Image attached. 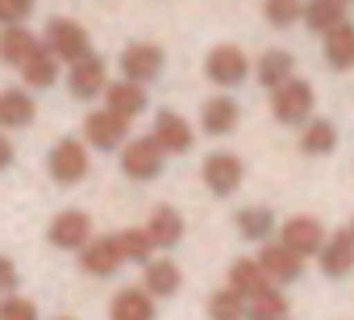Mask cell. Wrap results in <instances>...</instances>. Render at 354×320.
Here are the masks:
<instances>
[{
  "label": "cell",
  "mask_w": 354,
  "mask_h": 320,
  "mask_svg": "<svg viewBox=\"0 0 354 320\" xmlns=\"http://www.w3.org/2000/svg\"><path fill=\"white\" fill-rule=\"evenodd\" d=\"M46 171H50V179L55 183H84L88 179V171H92V158H88V141H80V137H63V141H55V150H50V158H46Z\"/></svg>",
  "instance_id": "6da1fadb"
},
{
  "label": "cell",
  "mask_w": 354,
  "mask_h": 320,
  "mask_svg": "<svg viewBox=\"0 0 354 320\" xmlns=\"http://www.w3.org/2000/svg\"><path fill=\"white\" fill-rule=\"evenodd\" d=\"M80 266L92 279H109L125 266V250H121V233H100L80 250Z\"/></svg>",
  "instance_id": "277c9868"
},
{
  "label": "cell",
  "mask_w": 354,
  "mask_h": 320,
  "mask_svg": "<svg viewBox=\"0 0 354 320\" xmlns=\"http://www.w3.org/2000/svg\"><path fill=\"white\" fill-rule=\"evenodd\" d=\"M317 262H321L325 279H346L354 270V237H350V229H337L333 237H325Z\"/></svg>",
  "instance_id": "5bb4252c"
},
{
  "label": "cell",
  "mask_w": 354,
  "mask_h": 320,
  "mask_svg": "<svg viewBox=\"0 0 354 320\" xmlns=\"http://www.w3.org/2000/svg\"><path fill=\"white\" fill-rule=\"evenodd\" d=\"M209 320H246V295H238L234 287L213 291L209 295Z\"/></svg>",
  "instance_id": "4dcf8cb0"
},
{
  "label": "cell",
  "mask_w": 354,
  "mask_h": 320,
  "mask_svg": "<svg viewBox=\"0 0 354 320\" xmlns=\"http://www.w3.org/2000/svg\"><path fill=\"white\" fill-rule=\"evenodd\" d=\"M313 104H317V96H313V88L304 83V79H283L275 92H271V112H275V121L279 125H304L308 117H313Z\"/></svg>",
  "instance_id": "3957f363"
},
{
  "label": "cell",
  "mask_w": 354,
  "mask_h": 320,
  "mask_svg": "<svg viewBox=\"0 0 354 320\" xmlns=\"http://www.w3.org/2000/svg\"><path fill=\"white\" fill-rule=\"evenodd\" d=\"M17 283H21V274H17L13 258L0 254V295H13V291H17Z\"/></svg>",
  "instance_id": "d590c367"
},
{
  "label": "cell",
  "mask_w": 354,
  "mask_h": 320,
  "mask_svg": "<svg viewBox=\"0 0 354 320\" xmlns=\"http://www.w3.org/2000/svg\"><path fill=\"white\" fill-rule=\"evenodd\" d=\"M325 63L333 71H350L354 67V26L350 21H342V26H333L325 34Z\"/></svg>",
  "instance_id": "603a6c76"
},
{
  "label": "cell",
  "mask_w": 354,
  "mask_h": 320,
  "mask_svg": "<svg viewBox=\"0 0 354 320\" xmlns=\"http://www.w3.org/2000/svg\"><path fill=\"white\" fill-rule=\"evenodd\" d=\"M350 237H354V221H350Z\"/></svg>",
  "instance_id": "74e56055"
},
{
  "label": "cell",
  "mask_w": 354,
  "mask_h": 320,
  "mask_svg": "<svg viewBox=\"0 0 354 320\" xmlns=\"http://www.w3.org/2000/svg\"><path fill=\"white\" fill-rule=\"evenodd\" d=\"M238 121H242V108H238L234 96H213V100L201 108V129H205L209 137H225V133H234Z\"/></svg>",
  "instance_id": "2e32d148"
},
{
  "label": "cell",
  "mask_w": 354,
  "mask_h": 320,
  "mask_svg": "<svg viewBox=\"0 0 354 320\" xmlns=\"http://www.w3.org/2000/svg\"><path fill=\"white\" fill-rule=\"evenodd\" d=\"M162 158H167V150L154 137H133L121 146V175L133 183H150L162 171Z\"/></svg>",
  "instance_id": "7a4b0ae2"
},
{
  "label": "cell",
  "mask_w": 354,
  "mask_h": 320,
  "mask_svg": "<svg viewBox=\"0 0 354 320\" xmlns=\"http://www.w3.org/2000/svg\"><path fill=\"white\" fill-rule=\"evenodd\" d=\"M142 283H146V291H150L154 299H171L175 291L184 287V270L175 266L171 258H150V262H146V279H142Z\"/></svg>",
  "instance_id": "d6986e66"
},
{
  "label": "cell",
  "mask_w": 354,
  "mask_h": 320,
  "mask_svg": "<svg viewBox=\"0 0 354 320\" xmlns=\"http://www.w3.org/2000/svg\"><path fill=\"white\" fill-rule=\"evenodd\" d=\"M67 88H71V96H80V100H96V96L109 88V67H104V59L88 54V59L71 63V71H67Z\"/></svg>",
  "instance_id": "4fadbf2b"
},
{
  "label": "cell",
  "mask_w": 354,
  "mask_h": 320,
  "mask_svg": "<svg viewBox=\"0 0 354 320\" xmlns=\"http://www.w3.org/2000/svg\"><path fill=\"white\" fill-rule=\"evenodd\" d=\"M167 154H188L192 150V141H196V133H192V125L180 117V112H171V108H162L158 117H154V133H150Z\"/></svg>",
  "instance_id": "9a60e30c"
},
{
  "label": "cell",
  "mask_w": 354,
  "mask_h": 320,
  "mask_svg": "<svg viewBox=\"0 0 354 320\" xmlns=\"http://www.w3.org/2000/svg\"><path fill=\"white\" fill-rule=\"evenodd\" d=\"M104 100H109V108H113L117 117L133 121V117L146 108V88L133 83V79H121V83H109V88H104Z\"/></svg>",
  "instance_id": "7402d4cb"
},
{
  "label": "cell",
  "mask_w": 354,
  "mask_h": 320,
  "mask_svg": "<svg viewBox=\"0 0 354 320\" xmlns=\"http://www.w3.org/2000/svg\"><path fill=\"white\" fill-rule=\"evenodd\" d=\"M125 137H129V121L125 117H117L113 108H104V112H88V121H84V141H88V150H121L125 146Z\"/></svg>",
  "instance_id": "52a82bcc"
},
{
  "label": "cell",
  "mask_w": 354,
  "mask_h": 320,
  "mask_svg": "<svg viewBox=\"0 0 354 320\" xmlns=\"http://www.w3.org/2000/svg\"><path fill=\"white\" fill-rule=\"evenodd\" d=\"M238 233L246 237V241H271V233H275V212H267V208H242L238 217Z\"/></svg>",
  "instance_id": "f1b7e54d"
},
{
  "label": "cell",
  "mask_w": 354,
  "mask_h": 320,
  "mask_svg": "<svg viewBox=\"0 0 354 320\" xmlns=\"http://www.w3.org/2000/svg\"><path fill=\"white\" fill-rule=\"evenodd\" d=\"M242 175H246L242 158H238V154H225V150L209 154V158H205V171H201V179H205V188H209L213 196H234V192L242 188Z\"/></svg>",
  "instance_id": "ba28073f"
},
{
  "label": "cell",
  "mask_w": 354,
  "mask_h": 320,
  "mask_svg": "<svg viewBox=\"0 0 354 320\" xmlns=\"http://www.w3.org/2000/svg\"><path fill=\"white\" fill-rule=\"evenodd\" d=\"M121 250H125V262H138V266H146L154 258V241H150L146 229H125L121 233Z\"/></svg>",
  "instance_id": "d6a6232c"
},
{
  "label": "cell",
  "mask_w": 354,
  "mask_h": 320,
  "mask_svg": "<svg viewBox=\"0 0 354 320\" xmlns=\"http://www.w3.org/2000/svg\"><path fill=\"white\" fill-rule=\"evenodd\" d=\"M146 233H150L154 250H175V246L184 241V217L175 212V208H167V204H158V208L150 212V225H146Z\"/></svg>",
  "instance_id": "ac0fdd59"
},
{
  "label": "cell",
  "mask_w": 354,
  "mask_h": 320,
  "mask_svg": "<svg viewBox=\"0 0 354 320\" xmlns=\"http://www.w3.org/2000/svg\"><path fill=\"white\" fill-rule=\"evenodd\" d=\"M230 287L238 291V295H254V291H263L267 287V274H263V266H259V258H238L234 266H230Z\"/></svg>",
  "instance_id": "f546056e"
},
{
  "label": "cell",
  "mask_w": 354,
  "mask_h": 320,
  "mask_svg": "<svg viewBox=\"0 0 354 320\" xmlns=\"http://www.w3.org/2000/svg\"><path fill=\"white\" fill-rule=\"evenodd\" d=\"M162 67H167V54L154 46V42H133V46H125V54H121V75L125 79H133V83H154L158 75H162Z\"/></svg>",
  "instance_id": "30bf717a"
},
{
  "label": "cell",
  "mask_w": 354,
  "mask_h": 320,
  "mask_svg": "<svg viewBox=\"0 0 354 320\" xmlns=\"http://www.w3.org/2000/svg\"><path fill=\"white\" fill-rule=\"evenodd\" d=\"M325 225L317 221V217H292V221H283V229H279V241L288 246V250H296L300 258H317L321 254V246H325Z\"/></svg>",
  "instance_id": "7c38bea8"
},
{
  "label": "cell",
  "mask_w": 354,
  "mask_h": 320,
  "mask_svg": "<svg viewBox=\"0 0 354 320\" xmlns=\"http://www.w3.org/2000/svg\"><path fill=\"white\" fill-rule=\"evenodd\" d=\"M0 320H38V303L26 295H0Z\"/></svg>",
  "instance_id": "836d02e7"
},
{
  "label": "cell",
  "mask_w": 354,
  "mask_h": 320,
  "mask_svg": "<svg viewBox=\"0 0 354 320\" xmlns=\"http://www.w3.org/2000/svg\"><path fill=\"white\" fill-rule=\"evenodd\" d=\"M263 17L275 26V30H288L304 17V0H263Z\"/></svg>",
  "instance_id": "1f68e13d"
},
{
  "label": "cell",
  "mask_w": 354,
  "mask_h": 320,
  "mask_svg": "<svg viewBox=\"0 0 354 320\" xmlns=\"http://www.w3.org/2000/svg\"><path fill=\"white\" fill-rule=\"evenodd\" d=\"M50 246L55 250H84L88 241H92V217L84 212V208H67V212H59L55 221H50Z\"/></svg>",
  "instance_id": "8fae6325"
},
{
  "label": "cell",
  "mask_w": 354,
  "mask_h": 320,
  "mask_svg": "<svg viewBox=\"0 0 354 320\" xmlns=\"http://www.w3.org/2000/svg\"><path fill=\"white\" fill-rule=\"evenodd\" d=\"M259 266H263V274H267L271 287H288V283H296L304 274V258L296 250H288L283 241H263Z\"/></svg>",
  "instance_id": "8992f818"
},
{
  "label": "cell",
  "mask_w": 354,
  "mask_h": 320,
  "mask_svg": "<svg viewBox=\"0 0 354 320\" xmlns=\"http://www.w3.org/2000/svg\"><path fill=\"white\" fill-rule=\"evenodd\" d=\"M250 71H254V67H250L246 50H238V46H213L209 59H205V75H209V83H217V88H238V83H246Z\"/></svg>",
  "instance_id": "5b68a950"
},
{
  "label": "cell",
  "mask_w": 354,
  "mask_h": 320,
  "mask_svg": "<svg viewBox=\"0 0 354 320\" xmlns=\"http://www.w3.org/2000/svg\"><path fill=\"white\" fill-rule=\"evenodd\" d=\"M304 21L317 34H329L333 26L346 21V0H304Z\"/></svg>",
  "instance_id": "4316f807"
},
{
  "label": "cell",
  "mask_w": 354,
  "mask_h": 320,
  "mask_svg": "<svg viewBox=\"0 0 354 320\" xmlns=\"http://www.w3.org/2000/svg\"><path fill=\"white\" fill-rule=\"evenodd\" d=\"M109 320H154V295L146 287H125L109 303Z\"/></svg>",
  "instance_id": "e0dca14e"
},
{
  "label": "cell",
  "mask_w": 354,
  "mask_h": 320,
  "mask_svg": "<svg viewBox=\"0 0 354 320\" xmlns=\"http://www.w3.org/2000/svg\"><path fill=\"white\" fill-rule=\"evenodd\" d=\"M42 42L26 30V26H5L0 30V63H9V67H21Z\"/></svg>",
  "instance_id": "44dd1931"
},
{
  "label": "cell",
  "mask_w": 354,
  "mask_h": 320,
  "mask_svg": "<svg viewBox=\"0 0 354 320\" xmlns=\"http://www.w3.org/2000/svg\"><path fill=\"white\" fill-rule=\"evenodd\" d=\"M59 320H71V316H59Z\"/></svg>",
  "instance_id": "f35d334b"
},
{
  "label": "cell",
  "mask_w": 354,
  "mask_h": 320,
  "mask_svg": "<svg viewBox=\"0 0 354 320\" xmlns=\"http://www.w3.org/2000/svg\"><path fill=\"white\" fill-rule=\"evenodd\" d=\"M333 146H337L333 121H304V133H300V150L304 154L321 158V154H333Z\"/></svg>",
  "instance_id": "83f0119b"
},
{
  "label": "cell",
  "mask_w": 354,
  "mask_h": 320,
  "mask_svg": "<svg viewBox=\"0 0 354 320\" xmlns=\"http://www.w3.org/2000/svg\"><path fill=\"white\" fill-rule=\"evenodd\" d=\"M34 117H38V108H34L30 92H21V88L0 92V129H26Z\"/></svg>",
  "instance_id": "ffe728a7"
},
{
  "label": "cell",
  "mask_w": 354,
  "mask_h": 320,
  "mask_svg": "<svg viewBox=\"0 0 354 320\" xmlns=\"http://www.w3.org/2000/svg\"><path fill=\"white\" fill-rule=\"evenodd\" d=\"M21 79L34 83V88H50V83H59V59H55V50H50L46 42L21 63Z\"/></svg>",
  "instance_id": "cb8c5ba5"
},
{
  "label": "cell",
  "mask_w": 354,
  "mask_h": 320,
  "mask_svg": "<svg viewBox=\"0 0 354 320\" xmlns=\"http://www.w3.org/2000/svg\"><path fill=\"white\" fill-rule=\"evenodd\" d=\"M38 0H0V26H26Z\"/></svg>",
  "instance_id": "e575fe53"
},
{
  "label": "cell",
  "mask_w": 354,
  "mask_h": 320,
  "mask_svg": "<svg viewBox=\"0 0 354 320\" xmlns=\"http://www.w3.org/2000/svg\"><path fill=\"white\" fill-rule=\"evenodd\" d=\"M46 46L55 50L59 63H80V59L92 54V38H88V30L75 26V21H63V17L50 21V30H46Z\"/></svg>",
  "instance_id": "9c48e42d"
},
{
  "label": "cell",
  "mask_w": 354,
  "mask_h": 320,
  "mask_svg": "<svg viewBox=\"0 0 354 320\" xmlns=\"http://www.w3.org/2000/svg\"><path fill=\"white\" fill-rule=\"evenodd\" d=\"M246 320H288V295L267 283L246 299Z\"/></svg>",
  "instance_id": "d4e9b609"
},
{
  "label": "cell",
  "mask_w": 354,
  "mask_h": 320,
  "mask_svg": "<svg viewBox=\"0 0 354 320\" xmlns=\"http://www.w3.org/2000/svg\"><path fill=\"white\" fill-rule=\"evenodd\" d=\"M9 167H13V141L0 133V171H9Z\"/></svg>",
  "instance_id": "8d00e7d4"
},
{
  "label": "cell",
  "mask_w": 354,
  "mask_h": 320,
  "mask_svg": "<svg viewBox=\"0 0 354 320\" xmlns=\"http://www.w3.org/2000/svg\"><path fill=\"white\" fill-rule=\"evenodd\" d=\"M292 71H296V63H292L288 50H267V54L254 63V75H259V83H263L267 92H275L283 79H292Z\"/></svg>",
  "instance_id": "484cf974"
}]
</instances>
